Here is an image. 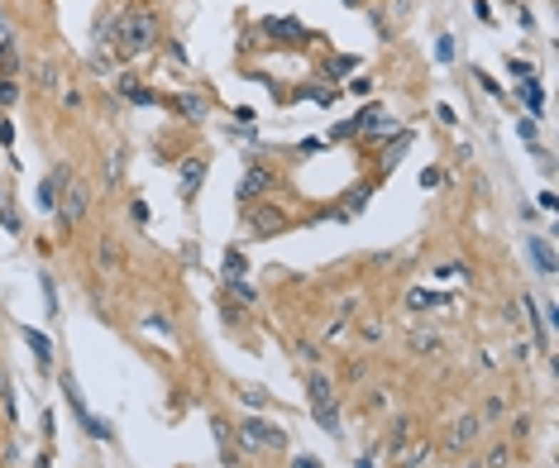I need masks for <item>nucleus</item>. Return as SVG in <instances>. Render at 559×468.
<instances>
[{"label": "nucleus", "mask_w": 559, "mask_h": 468, "mask_svg": "<svg viewBox=\"0 0 559 468\" xmlns=\"http://www.w3.org/2000/svg\"><path fill=\"white\" fill-rule=\"evenodd\" d=\"M511 435H530V416H516V420H511Z\"/></svg>", "instance_id": "393cba45"}, {"label": "nucleus", "mask_w": 559, "mask_h": 468, "mask_svg": "<svg viewBox=\"0 0 559 468\" xmlns=\"http://www.w3.org/2000/svg\"><path fill=\"white\" fill-rule=\"evenodd\" d=\"M263 192H272V177L263 172V167H249L244 172V182H240V196H244V206H254Z\"/></svg>", "instance_id": "6e6552de"}, {"label": "nucleus", "mask_w": 559, "mask_h": 468, "mask_svg": "<svg viewBox=\"0 0 559 468\" xmlns=\"http://www.w3.org/2000/svg\"><path fill=\"white\" fill-rule=\"evenodd\" d=\"M63 177H67V172L58 167V172H53V177L43 182V187H39V206H43V210H53V206H58V187H63Z\"/></svg>", "instance_id": "9b49d317"}, {"label": "nucleus", "mask_w": 559, "mask_h": 468, "mask_svg": "<svg viewBox=\"0 0 559 468\" xmlns=\"http://www.w3.org/2000/svg\"><path fill=\"white\" fill-rule=\"evenodd\" d=\"M177 110L192 115V120H201V115H206V100H201V96H182V100H177Z\"/></svg>", "instance_id": "dca6fc26"}, {"label": "nucleus", "mask_w": 559, "mask_h": 468, "mask_svg": "<svg viewBox=\"0 0 559 468\" xmlns=\"http://www.w3.org/2000/svg\"><path fill=\"white\" fill-rule=\"evenodd\" d=\"M526 249H530V259H535L540 273H555V254H550V244H545V239H530Z\"/></svg>", "instance_id": "ddd939ff"}, {"label": "nucleus", "mask_w": 559, "mask_h": 468, "mask_svg": "<svg viewBox=\"0 0 559 468\" xmlns=\"http://www.w3.org/2000/svg\"><path fill=\"white\" fill-rule=\"evenodd\" d=\"M263 33H272V38H306V29L297 19H263Z\"/></svg>", "instance_id": "9d476101"}, {"label": "nucleus", "mask_w": 559, "mask_h": 468, "mask_svg": "<svg viewBox=\"0 0 559 468\" xmlns=\"http://www.w3.org/2000/svg\"><path fill=\"white\" fill-rule=\"evenodd\" d=\"M24 335H29V349L39 354V363H48V354H53V349H48V339L39 335V330H24Z\"/></svg>", "instance_id": "f3484780"}, {"label": "nucleus", "mask_w": 559, "mask_h": 468, "mask_svg": "<svg viewBox=\"0 0 559 468\" xmlns=\"http://www.w3.org/2000/svg\"><path fill=\"white\" fill-rule=\"evenodd\" d=\"M516 96H521V105H526V110L530 115H535V110H540V86H535V81H521V91H516Z\"/></svg>", "instance_id": "4468645a"}, {"label": "nucleus", "mask_w": 559, "mask_h": 468, "mask_svg": "<svg viewBox=\"0 0 559 468\" xmlns=\"http://www.w3.org/2000/svg\"><path fill=\"white\" fill-rule=\"evenodd\" d=\"M454 53H459V48H454V38L445 33V38L435 43V63H454Z\"/></svg>", "instance_id": "a211bd4d"}, {"label": "nucleus", "mask_w": 559, "mask_h": 468, "mask_svg": "<svg viewBox=\"0 0 559 468\" xmlns=\"http://www.w3.org/2000/svg\"><path fill=\"white\" fill-rule=\"evenodd\" d=\"M240 440H244V449H287V435L272 430L268 420H244Z\"/></svg>", "instance_id": "39448f33"}, {"label": "nucleus", "mask_w": 559, "mask_h": 468, "mask_svg": "<svg viewBox=\"0 0 559 468\" xmlns=\"http://www.w3.org/2000/svg\"><path fill=\"white\" fill-rule=\"evenodd\" d=\"M63 392H67V402H72V411H77V420L86 425V435H91V440H106V435H111V425H106V420H101L96 411H91V406L81 402L77 378H72V373H63Z\"/></svg>", "instance_id": "20e7f679"}, {"label": "nucleus", "mask_w": 559, "mask_h": 468, "mask_svg": "<svg viewBox=\"0 0 559 468\" xmlns=\"http://www.w3.org/2000/svg\"><path fill=\"white\" fill-rule=\"evenodd\" d=\"M478 430H483V420H478V416H459V420H454V430H449V440H445V444H449L454 454H459V449H468V444L478 440Z\"/></svg>", "instance_id": "0eeeda50"}, {"label": "nucleus", "mask_w": 559, "mask_h": 468, "mask_svg": "<svg viewBox=\"0 0 559 468\" xmlns=\"http://www.w3.org/2000/svg\"><path fill=\"white\" fill-rule=\"evenodd\" d=\"M201 182H206V158H192L182 167V196H196L201 192Z\"/></svg>", "instance_id": "1a4fd4ad"}, {"label": "nucleus", "mask_w": 559, "mask_h": 468, "mask_svg": "<svg viewBox=\"0 0 559 468\" xmlns=\"http://www.w3.org/2000/svg\"><path fill=\"white\" fill-rule=\"evenodd\" d=\"M502 416V397H488V406L478 411V420H497Z\"/></svg>", "instance_id": "412c9836"}, {"label": "nucleus", "mask_w": 559, "mask_h": 468, "mask_svg": "<svg viewBox=\"0 0 559 468\" xmlns=\"http://www.w3.org/2000/svg\"><path fill=\"white\" fill-rule=\"evenodd\" d=\"M292 468H320V459H316V454H297V459H292Z\"/></svg>", "instance_id": "b1692460"}, {"label": "nucleus", "mask_w": 559, "mask_h": 468, "mask_svg": "<svg viewBox=\"0 0 559 468\" xmlns=\"http://www.w3.org/2000/svg\"><path fill=\"white\" fill-rule=\"evenodd\" d=\"M120 91H125L129 100H144V105H148V100H153V91H144V86H134V81H129V77L120 81Z\"/></svg>", "instance_id": "6ab92c4d"}, {"label": "nucleus", "mask_w": 559, "mask_h": 468, "mask_svg": "<svg viewBox=\"0 0 559 468\" xmlns=\"http://www.w3.org/2000/svg\"><path fill=\"white\" fill-rule=\"evenodd\" d=\"M426 454H431V444H426V440H416L411 449H397V464L401 468H421V464H426Z\"/></svg>", "instance_id": "f8f14e48"}, {"label": "nucleus", "mask_w": 559, "mask_h": 468, "mask_svg": "<svg viewBox=\"0 0 559 468\" xmlns=\"http://www.w3.org/2000/svg\"><path fill=\"white\" fill-rule=\"evenodd\" d=\"M435 344H440L435 335H416V354H435Z\"/></svg>", "instance_id": "5701e85b"}, {"label": "nucleus", "mask_w": 559, "mask_h": 468, "mask_svg": "<svg viewBox=\"0 0 559 468\" xmlns=\"http://www.w3.org/2000/svg\"><path fill=\"white\" fill-rule=\"evenodd\" d=\"M244 225H249V234H254V239H277V234L287 229V215H282L277 206H268V201H258V206H249Z\"/></svg>", "instance_id": "7ed1b4c3"}, {"label": "nucleus", "mask_w": 559, "mask_h": 468, "mask_svg": "<svg viewBox=\"0 0 559 468\" xmlns=\"http://www.w3.org/2000/svg\"><path fill=\"white\" fill-rule=\"evenodd\" d=\"M19 96V86H15V81H10V77H5V81H0V105H10V100H15Z\"/></svg>", "instance_id": "4be33fe9"}, {"label": "nucleus", "mask_w": 559, "mask_h": 468, "mask_svg": "<svg viewBox=\"0 0 559 468\" xmlns=\"http://www.w3.org/2000/svg\"><path fill=\"white\" fill-rule=\"evenodd\" d=\"M0 406H5V416L10 420H19V411H15V392H10V378L0 373Z\"/></svg>", "instance_id": "2eb2a0df"}, {"label": "nucleus", "mask_w": 559, "mask_h": 468, "mask_svg": "<svg viewBox=\"0 0 559 468\" xmlns=\"http://www.w3.org/2000/svg\"><path fill=\"white\" fill-rule=\"evenodd\" d=\"M101 263H111V268L120 263V254H115V244H101Z\"/></svg>", "instance_id": "a878e982"}, {"label": "nucleus", "mask_w": 559, "mask_h": 468, "mask_svg": "<svg viewBox=\"0 0 559 468\" xmlns=\"http://www.w3.org/2000/svg\"><path fill=\"white\" fill-rule=\"evenodd\" d=\"M411 306H445V296H435V291H411Z\"/></svg>", "instance_id": "aec40b11"}, {"label": "nucleus", "mask_w": 559, "mask_h": 468, "mask_svg": "<svg viewBox=\"0 0 559 468\" xmlns=\"http://www.w3.org/2000/svg\"><path fill=\"white\" fill-rule=\"evenodd\" d=\"M306 392H311V411H316L320 430H330V435H335V430H339V411H335V388H330V378H320V373H311V383H306Z\"/></svg>", "instance_id": "f03ea898"}, {"label": "nucleus", "mask_w": 559, "mask_h": 468, "mask_svg": "<svg viewBox=\"0 0 559 468\" xmlns=\"http://www.w3.org/2000/svg\"><path fill=\"white\" fill-rule=\"evenodd\" d=\"M153 43H158V24H153V15L129 10V15L120 19V29H115V48L125 53V58H139V53H148Z\"/></svg>", "instance_id": "f257e3e1"}, {"label": "nucleus", "mask_w": 559, "mask_h": 468, "mask_svg": "<svg viewBox=\"0 0 559 468\" xmlns=\"http://www.w3.org/2000/svg\"><path fill=\"white\" fill-rule=\"evenodd\" d=\"M86 201H91V192H86L81 182L67 177V196L58 201V215H63V225H77L81 215H86Z\"/></svg>", "instance_id": "423d86ee"}]
</instances>
